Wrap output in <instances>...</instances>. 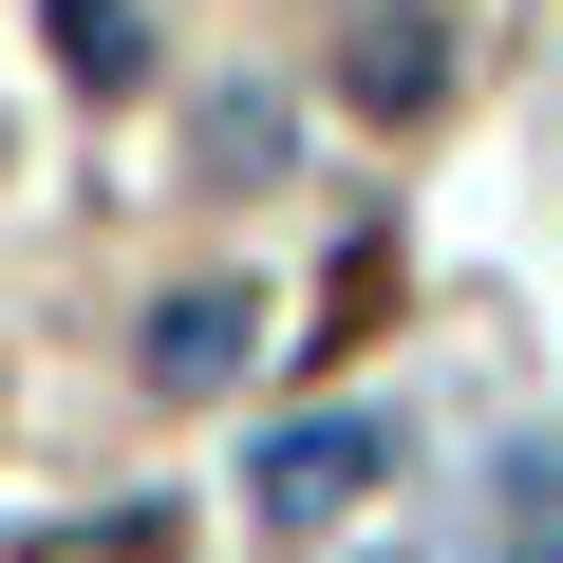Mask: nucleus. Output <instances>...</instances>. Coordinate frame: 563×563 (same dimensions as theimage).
Here are the masks:
<instances>
[{"mask_svg":"<svg viewBox=\"0 0 563 563\" xmlns=\"http://www.w3.org/2000/svg\"><path fill=\"white\" fill-rule=\"evenodd\" d=\"M339 95H357L376 132H432V113H451V20H413V0H376V20L339 38Z\"/></svg>","mask_w":563,"mask_h":563,"instance_id":"3","label":"nucleus"},{"mask_svg":"<svg viewBox=\"0 0 563 563\" xmlns=\"http://www.w3.org/2000/svg\"><path fill=\"white\" fill-rule=\"evenodd\" d=\"M38 38H57L76 95H132V76H151V20H132V0H38Z\"/></svg>","mask_w":563,"mask_h":563,"instance_id":"4","label":"nucleus"},{"mask_svg":"<svg viewBox=\"0 0 563 563\" xmlns=\"http://www.w3.org/2000/svg\"><path fill=\"white\" fill-rule=\"evenodd\" d=\"M20 563H169V507H95V526H38Z\"/></svg>","mask_w":563,"mask_h":563,"instance_id":"5","label":"nucleus"},{"mask_svg":"<svg viewBox=\"0 0 563 563\" xmlns=\"http://www.w3.org/2000/svg\"><path fill=\"white\" fill-rule=\"evenodd\" d=\"M376 470H395V432H376V413H282V432L244 451V507L301 544V526H357V507H376Z\"/></svg>","mask_w":563,"mask_h":563,"instance_id":"1","label":"nucleus"},{"mask_svg":"<svg viewBox=\"0 0 563 563\" xmlns=\"http://www.w3.org/2000/svg\"><path fill=\"white\" fill-rule=\"evenodd\" d=\"M507 526H526V544H507V563H563V488H526V507H507Z\"/></svg>","mask_w":563,"mask_h":563,"instance_id":"6","label":"nucleus"},{"mask_svg":"<svg viewBox=\"0 0 563 563\" xmlns=\"http://www.w3.org/2000/svg\"><path fill=\"white\" fill-rule=\"evenodd\" d=\"M244 357H263V301L244 282H169L151 301V395L188 413V395H244Z\"/></svg>","mask_w":563,"mask_h":563,"instance_id":"2","label":"nucleus"}]
</instances>
